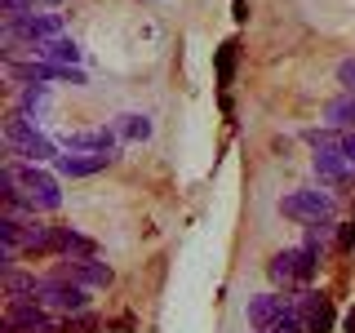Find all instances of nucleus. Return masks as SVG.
<instances>
[{
    "label": "nucleus",
    "mask_w": 355,
    "mask_h": 333,
    "mask_svg": "<svg viewBox=\"0 0 355 333\" xmlns=\"http://www.w3.org/2000/svg\"><path fill=\"white\" fill-rule=\"evenodd\" d=\"M338 85H347V94H355V58L338 62Z\"/></svg>",
    "instance_id": "nucleus-25"
},
{
    "label": "nucleus",
    "mask_w": 355,
    "mask_h": 333,
    "mask_svg": "<svg viewBox=\"0 0 355 333\" xmlns=\"http://www.w3.org/2000/svg\"><path fill=\"white\" fill-rule=\"evenodd\" d=\"M297 316H302L306 333H333V320H338V311H333V302L324 293H311V289H302V293L293 298Z\"/></svg>",
    "instance_id": "nucleus-10"
},
{
    "label": "nucleus",
    "mask_w": 355,
    "mask_h": 333,
    "mask_svg": "<svg viewBox=\"0 0 355 333\" xmlns=\"http://www.w3.org/2000/svg\"><path fill=\"white\" fill-rule=\"evenodd\" d=\"M116 160L111 151H67V155H58V173L62 178H89V173H103L107 164Z\"/></svg>",
    "instance_id": "nucleus-11"
},
{
    "label": "nucleus",
    "mask_w": 355,
    "mask_h": 333,
    "mask_svg": "<svg viewBox=\"0 0 355 333\" xmlns=\"http://www.w3.org/2000/svg\"><path fill=\"white\" fill-rule=\"evenodd\" d=\"M5 147L9 155H22L27 164H44V160H58V142H49L44 133L36 129V120L14 111V116L5 120Z\"/></svg>",
    "instance_id": "nucleus-2"
},
{
    "label": "nucleus",
    "mask_w": 355,
    "mask_h": 333,
    "mask_svg": "<svg viewBox=\"0 0 355 333\" xmlns=\"http://www.w3.org/2000/svg\"><path fill=\"white\" fill-rule=\"evenodd\" d=\"M293 298H280V293H258V298H249V325L258 329V333H271L280 320L293 316Z\"/></svg>",
    "instance_id": "nucleus-9"
},
{
    "label": "nucleus",
    "mask_w": 355,
    "mask_h": 333,
    "mask_svg": "<svg viewBox=\"0 0 355 333\" xmlns=\"http://www.w3.org/2000/svg\"><path fill=\"white\" fill-rule=\"evenodd\" d=\"M280 214L284 218H293V222H324L333 218V196L329 191H293V196H284L280 200Z\"/></svg>",
    "instance_id": "nucleus-7"
},
{
    "label": "nucleus",
    "mask_w": 355,
    "mask_h": 333,
    "mask_svg": "<svg viewBox=\"0 0 355 333\" xmlns=\"http://www.w3.org/2000/svg\"><path fill=\"white\" fill-rule=\"evenodd\" d=\"M9 80H22V85H85V71L80 67H53V62H9Z\"/></svg>",
    "instance_id": "nucleus-5"
},
{
    "label": "nucleus",
    "mask_w": 355,
    "mask_h": 333,
    "mask_svg": "<svg viewBox=\"0 0 355 333\" xmlns=\"http://www.w3.org/2000/svg\"><path fill=\"white\" fill-rule=\"evenodd\" d=\"M49 103H53L49 85H27V89H18V111H22V116H31V120H36L40 111H49Z\"/></svg>",
    "instance_id": "nucleus-17"
},
{
    "label": "nucleus",
    "mask_w": 355,
    "mask_h": 333,
    "mask_svg": "<svg viewBox=\"0 0 355 333\" xmlns=\"http://www.w3.org/2000/svg\"><path fill=\"white\" fill-rule=\"evenodd\" d=\"M58 142L67 151H116V129H67Z\"/></svg>",
    "instance_id": "nucleus-14"
},
{
    "label": "nucleus",
    "mask_w": 355,
    "mask_h": 333,
    "mask_svg": "<svg viewBox=\"0 0 355 333\" xmlns=\"http://www.w3.org/2000/svg\"><path fill=\"white\" fill-rule=\"evenodd\" d=\"M53 253H62V258H94L98 244L71 227H53Z\"/></svg>",
    "instance_id": "nucleus-16"
},
{
    "label": "nucleus",
    "mask_w": 355,
    "mask_h": 333,
    "mask_svg": "<svg viewBox=\"0 0 355 333\" xmlns=\"http://www.w3.org/2000/svg\"><path fill=\"white\" fill-rule=\"evenodd\" d=\"M31 58L53 62V67H76V62H80V44H76L71 36H53V40L31 44Z\"/></svg>",
    "instance_id": "nucleus-15"
},
{
    "label": "nucleus",
    "mask_w": 355,
    "mask_h": 333,
    "mask_svg": "<svg viewBox=\"0 0 355 333\" xmlns=\"http://www.w3.org/2000/svg\"><path fill=\"white\" fill-rule=\"evenodd\" d=\"M231 71H236V44H222L218 49V80L231 85Z\"/></svg>",
    "instance_id": "nucleus-24"
},
{
    "label": "nucleus",
    "mask_w": 355,
    "mask_h": 333,
    "mask_svg": "<svg viewBox=\"0 0 355 333\" xmlns=\"http://www.w3.org/2000/svg\"><path fill=\"white\" fill-rule=\"evenodd\" d=\"M98 329V316L94 311H80V316H67L62 325H58V333H94Z\"/></svg>",
    "instance_id": "nucleus-23"
},
{
    "label": "nucleus",
    "mask_w": 355,
    "mask_h": 333,
    "mask_svg": "<svg viewBox=\"0 0 355 333\" xmlns=\"http://www.w3.org/2000/svg\"><path fill=\"white\" fill-rule=\"evenodd\" d=\"M111 129H116V138H129V142H147V138H151V120H147V116H138V111L120 116Z\"/></svg>",
    "instance_id": "nucleus-20"
},
{
    "label": "nucleus",
    "mask_w": 355,
    "mask_h": 333,
    "mask_svg": "<svg viewBox=\"0 0 355 333\" xmlns=\"http://www.w3.org/2000/svg\"><path fill=\"white\" fill-rule=\"evenodd\" d=\"M5 333H58V320L36 298H9L5 307Z\"/></svg>",
    "instance_id": "nucleus-4"
},
{
    "label": "nucleus",
    "mask_w": 355,
    "mask_h": 333,
    "mask_svg": "<svg viewBox=\"0 0 355 333\" xmlns=\"http://www.w3.org/2000/svg\"><path fill=\"white\" fill-rule=\"evenodd\" d=\"M53 275L76 280V284H85V289H107L111 280H116V271H111L107 262H98V258H62L58 266H53Z\"/></svg>",
    "instance_id": "nucleus-8"
},
{
    "label": "nucleus",
    "mask_w": 355,
    "mask_h": 333,
    "mask_svg": "<svg viewBox=\"0 0 355 333\" xmlns=\"http://www.w3.org/2000/svg\"><path fill=\"white\" fill-rule=\"evenodd\" d=\"M36 284H40V275H22V271H5V289H9V298H22V293H36Z\"/></svg>",
    "instance_id": "nucleus-22"
},
{
    "label": "nucleus",
    "mask_w": 355,
    "mask_h": 333,
    "mask_svg": "<svg viewBox=\"0 0 355 333\" xmlns=\"http://www.w3.org/2000/svg\"><path fill=\"white\" fill-rule=\"evenodd\" d=\"M53 36H62V14H27L18 22H5V44H18V40L40 44Z\"/></svg>",
    "instance_id": "nucleus-6"
},
{
    "label": "nucleus",
    "mask_w": 355,
    "mask_h": 333,
    "mask_svg": "<svg viewBox=\"0 0 355 333\" xmlns=\"http://www.w3.org/2000/svg\"><path fill=\"white\" fill-rule=\"evenodd\" d=\"M320 271V249H311V244H302L297 249V284H311Z\"/></svg>",
    "instance_id": "nucleus-21"
},
{
    "label": "nucleus",
    "mask_w": 355,
    "mask_h": 333,
    "mask_svg": "<svg viewBox=\"0 0 355 333\" xmlns=\"http://www.w3.org/2000/svg\"><path fill=\"white\" fill-rule=\"evenodd\" d=\"M311 169H315V178L329 182V187H351L355 182V160H347V155L315 151V155H311Z\"/></svg>",
    "instance_id": "nucleus-13"
},
{
    "label": "nucleus",
    "mask_w": 355,
    "mask_h": 333,
    "mask_svg": "<svg viewBox=\"0 0 355 333\" xmlns=\"http://www.w3.org/2000/svg\"><path fill=\"white\" fill-rule=\"evenodd\" d=\"M302 142H311L315 151H329V155H347L355 160V133L351 129H302Z\"/></svg>",
    "instance_id": "nucleus-12"
},
{
    "label": "nucleus",
    "mask_w": 355,
    "mask_h": 333,
    "mask_svg": "<svg viewBox=\"0 0 355 333\" xmlns=\"http://www.w3.org/2000/svg\"><path fill=\"white\" fill-rule=\"evenodd\" d=\"M266 275H271L275 284H297V249L275 253V258L266 262Z\"/></svg>",
    "instance_id": "nucleus-19"
},
{
    "label": "nucleus",
    "mask_w": 355,
    "mask_h": 333,
    "mask_svg": "<svg viewBox=\"0 0 355 333\" xmlns=\"http://www.w3.org/2000/svg\"><path fill=\"white\" fill-rule=\"evenodd\" d=\"M36 302H44L49 311H62V316H80L89 311V289L76 284V280H62V275H40L36 284Z\"/></svg>",
    "instance_id": "nucleus-3"
},
{
    "label": "nucleus",
    "mask_w": 355,
    "mask_h": 333,
    "mask_svg": "<svg viewBox=\"0 0 355 333\" xmlns=\"http://www.w3.org/2000/svg\"><path fill=\"white\" fill-rule=\"evenodd\" d=\"M0 173H9V178L22 187V191H27V200H31V209H36V214H53V209H62L58 178L44 173L40 164H18V155H9Z\"/></svg>",
    "instance_id": "nucleus-1"
},
{
    "label": "nucleus",
    "mask_w": 355,
    "mask_h": 333,
    "mask_svg": "<svg viewBox=\"0 0 355 333\" xmlns=\"http://www.w3.org/2000/svg\"><path fill=\"white\" fill-rule=\"evenodd\" d=\"M324 120H329V129H351L355 133V94L333 98V103L324 107Z\"/></svg>",
    "instance_id": "nucleus-18"
}]
</instances>
